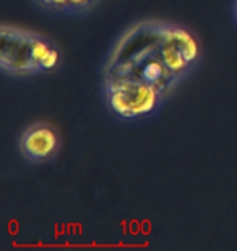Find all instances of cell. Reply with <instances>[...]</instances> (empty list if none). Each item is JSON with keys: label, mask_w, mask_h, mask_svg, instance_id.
Segmentation results:
<instances>
[{"label": "cell", "mask_w": 237, "mask_h": 251, "mask_svg": "<svg viewBox=\"0 0 237 251\" xmlns=\"http://www.w3.org/2000/svg\"><path fill=\"white\" fill-rule=\"evenodd\" d=\"M200 39L182 25L142 20L120 33L103 65V97L122 121L146 119L201 61Z\"/></svg>", "instance_id": "cell-1"}, {"label": "cell", "mask_w": 237, "mask_h": 251, "mask_svg": "<svg viewBox=\"0 0 237 251\" xmlns=\"http://www.w3.org/2000/svg\"><path fill=\"white\" fill-rule=\"evenodd\" d=\"M64 54L43 34L2 25L0 28V67L10 77H31L57 70Z\"/></svg>", "instance_id": "cell-2"}, {"label": "cell", "mask_w": 237, "mask_h": 251, "mask_svg": "<svg viewBox=\"0 0 237 251\" xmlns=\"http://www.w3.org/2000/svg\"><path fill=\"white\" fill-rule=\"evenodd\" d=\"M18 150L29 163H46L59 153L60 135L52 124H29L20 135Z\"/></svg>", "instance_id": "cell-3"}, {"label": "cell", "mask_w": 237, "mask_h": 251, "mask_svg": "<svg viewBox=\"0 0 237 251\" xmlns=\"http://www.w3.org/2000/svg\"><path fill=\"white\" fill-rule=\"evenodd\" d=\"M34 2L46 12L78 17V15L89 12L98 3V0H34Z\"/></svg>", "instance_id": "cell-4"}, {"label": "cell", "mask_w": 237, "mask_h": 251, "mask_svg": "<svg viewBox=\"0 0 237 251\" xmlns=\"http://www.w3.org/2000/svg\"><path fill=\"white\" fill-rule=\"evenodd\" d=\"M234 18H236V22H237V0H236V3H234Z\"/></svg>", "instance_id": "cell-5"}]
</instances>
